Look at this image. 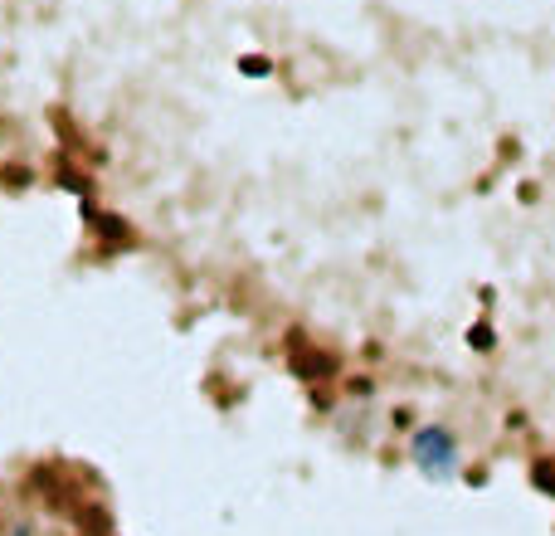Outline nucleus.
<instances>
[{"label":"nucleus","mask_w":555,"mask_h":536,"mask_svg":"<svg viewBox=\"0 0 555 536\" xmlns=\"http://www.w3.org/2000/svg\"><path fill=\"white\" fill-rule=\"evenodd\" d=\"M409 459L419 463L429 478H448L458 468V434L448 424H419L409 434Z\"/></svg>","instance_id":"1"},{"label":"nucleus","mask_w":555,"mask_h":536,"mask_svg":"<svg viewBox=\"0 0 555 536\" xmlns=\"http://www.w3.org/2000/svg\"><path fill=\"white\" fill-rule=\"evenodd\" d=\"M536 488L555 493V459H536Z\"/></svg>","instance_id":"2"},{"label":"nucleus","mask_w":555,"mask_h":536,"mask_svg":"<svg viewBox=\"0 0 555 536\" xmlns=\"http://www.w3.org/2000/svg\"><path fill=\"white\" fill-rule=\"evenodd\" d=\"M239 69H244V74H254V78H263L273 64H268V59H259V54H249V59H239Z\"/></svg>","instance_id":"3"},{"label":"nucleus","mask_w":555,"mask_h":536,"mask_svg":"<svg viewBox=\"0 0 555 536\" xmlns=\"http://www.w3.org/2000/svg\"><path fill=\"white\" fill-rule=\"evenodd\" d=\"M468 342H473V346H482V351H487V346H492V332H487V327H478V332H468Z\"/></svg>","instance_id":"4"},{"label":"nucleus","mask_w":555,"mask_h":536,"mask_svg":"<svg viewBox=\"0 0 555 536\" xmlns=\"http://www.w3.org/2000/svg\"><path fill=\"white\" fill-rule=\"evenodd\" d=\"M15 536H30V532H15Z\"/></svg>","instance_id":"5"}]
</instances>
